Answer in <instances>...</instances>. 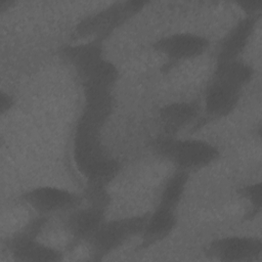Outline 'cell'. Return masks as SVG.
<instances>
[{"instance_id": "1", "label": "cell", "mask_w": 262, "mask_h": 262, "mask_svg": "<svg viewBox=\"0 0 262 262\" xmlns=\"http://www.w3.org/2000/svg\"><path fill=\"white\" fill-rule=\"evenodd\" d=\"M100 130L78 120L74 135V159L88 183L106 186L118 174L120 164L106 154L100 140Z\"/></svg>"}, {"instance_id": "2", "label": "cell", "mask_w": 262, "mask_h": 262, "mask_svg": "<svg viewBox=\"0 0 262 262\" xmlns=\"http://www.w3.org/2000/svg\"><path fill=\"white\" fill-rule=\"evenodd\" d=\"M154 148L162 158L173 163L177 170L190 172L204 168L218 159L217 146L201 139H178L163 135L156 139Z\"/></svg>"}, {"instance_id": "3", "label": "cell", "mask_w": 262, "mask_h": 262, "mask_svg": "<svg viewBox=\"0 0 262 262\" xmlns=\"http://www.w3.org/2000/svg\"><path fill=\"white\" fill-rule=\"evenodd\" d=\"M148 214L105 220L88 241L93 260H101L132 236L141 234Z\"/></svg>"}, {"instance_id": "4", "label": "cell", "mask_w": 262, "mask_h": 262, "mask_svg": "<svg viewBox=\"0 0 262 262\" xmlns=\"http://www.w3.org/2000/svg\"><path fill=\"white\" fill-rule=\"evenodd\" d=\"M147 2L128 1L116 3L99 12L87 16L76 28V34L81 37L95 35V40L102 41L128 17L137 13Z\"/></svg>"}, {"instance_id": "5", "label": "cell", "mask_w": 262, "mask_h": 262, "mask_svg": "<svg viewBox=\"0 0 262 262\" xmlns=\"http://www.w3.org/2000/svg\"><path fill=\"white\" fill-rule=\"evenodd\" d=\"M44 222L45 218L43 217L34 220L26 229L8 241L7 247L15 260L21 262H57L62 260L60 251L36 239Z\"/></svg>"}, {"instance_id": "6", "label": "cell", "mask_w": 262, "mask_h": 262, "mask_svg": "<svg viewBox=\"0 0 262 262\" xmlns=\"http://www.w3.org/2000/svg\"><path fill=\"white\" fill-rule=\"evenodd\" d=\"M262 242L250 236H227L212 241L208 255L221 261H253L260 257Z\"/></svg>"}, {"instance_id": "7", "label": "cell", "mask_w": 262, "mask_h": 262, "mask_svg": "<svg viewBox=\"0 0 262 262\" xmlns=\"http://www.w3.org/2000/svg\"><path fill=\"white\" fill-rule=\"evenodd\" d=\"M21 199L40 214L67 211L77 206L80 196L66 188L38 186L26 191Z\"/></svg>"}, {"instance_id": "8", "label": "cell", "mask_w": 262, "mask_h": 262, "mask_svg": "<svg viewBox=\"0 0 262 262\" xmlns=\"http://www.w3.org/2000/svg\"><path fill=\"white\" fill-rule=\"evenodd\" d=\"M209 41L203 36L191 33H175L157 40L154 48L173 61L184 60L203 54Z\"/></svg>"}, {"instance_id": "9", "label": "cell", "mask_w": 262, "mask_h": 262, "mask_svg": "<svg viewBox=\"0 0 262 262\" xmlns=\"http://www.w3.org/2000/svg\"><path fill=\"white\" fill-rule=\"evenodd\" d=\"M84 107L79 120L102 128L115 106V99L110 89H83Z\"/></svg>"}, {"instance_id": "10", "label": "cell", "mask_w": 262, "mask_h": 262, "mask_svg": "<svg viewBox=\"0 0 262 262\" xmlns=\"http://www.w3.org/2000/svg\"><path fill=\"white\" fill-rule=\"evenodd\" d=\"M105 220V208L88 205L72 212L66 226L76 241L88 242Z\"/></svg>"}, {"instance_id": "11", "label": "cell", "mask_w": 262, "mask_h": 262, "mask_svg": "<svg viewBox=\"0 0 262 262\" xmlns=\"http://www.w3.org/2000/svg\"><path fill=\"white\" fill-rule=\"evenodd\" d=\"M258 15H247L241 19L220 42L217 62L237 59L244 51L257 23Z\"/></svg>"}, {"instance_id": "12", "label": "cell", "mask_w": 262, "mask_h": 262, "mask_svg": "<svg viewBox=\"0 0 262 262\" xmlns=\"http://www.w3.org/2000/svg\"><path fill=\"white\" fill-rule=\"evenodd\" d=\"M241 90L223 82L212 80L205 91V108L213 117L229 115L237 105Z\"/></svg>"}, {"instance_id": "13", "label": "cell", "mask_w": 262, "mask_h": 262, "mask_svg": "<svg viewBox=\"0 0 262 262\" xmlns=\"http://www.w3.org/2000/svg\"><path fill=\"white\" fill-rule=\"evenodd\" d=\"M199 114V105L192 101H176L163 105L159 120L166 135H172L191 123Z\"/></svg>"}, {"instance_id": "14", "label": "cell", "mask_w": 262, "mask_h": 262, "mask_svg": "<svg viewBox=\"0 0 262 262\" xmlns=\"http://www.w3.org/2000/svg\"><path fill=\"white\" fill-rule=\"evenodd\" d=\"M176 223L175 210L158 205L157 209L151 214H148L141 232V247L146 248L167 237L175 228Z\"/></svg>"}, {"instance_id": "15", "label": "cell", "mask_w": 262, "mask_h": 262, "mask_svg": "<svg viewBox=\"0 0 262 262\" xmlns=\"http://www.w3.org/2000/svg\"><path fill=\"white\" fill-rule=\"evenodd\" d=\"M62 57L75 69L78 77L82 76L92 66L103 58L100 40H93L89 43L66 46L61 50Z\"/></svg>"}, {"instance_id": "16", "label": "cell", "mask_w": 262, "mask_h": 262, "mask_svg": "<svg viewBox=\"0 0 262 262\" xmlns=\"http://www.w3.org/2000/svg\"><path fill=\"white\" fill-rule=\"evenodd\" d=\"M118 78L119 71L117 67L104 57L79 77L83 89L110 90L113 89Z\"/></svg>"}, {"instance_id": "17", "label": "cell", "mask_w": 262, "mask_h": 262, "mask_svg": "<svg viewBox=\"0 0 262 262\" xmlns=\"http://www.w3.org/2000/svg\"><path fill=\"white\" fill-rule=\"evenodd\" d=\"M254 75L253 69L238 59L217 62L213 73V80L228 84L238 90L246 86Z\"/></svg>"}, {"instance_id": "18", "label": "cell", "mask_w": 262, "mask_h": 262, "mask_svg": "<svg viewBox=\"0 0 262 262\" xmlns=\"http://www.w3.org/2000/svg\"><path fill=\"white\" fill-rule=\"evenodd\" d=\"M188 182V172L176 170L169 177L162 190L159 206L175 210L180 203Z\"/></svg>"}, {"instance_id": "19", "label": "cell", "mask_w": 262, "mask_h": 262, "mask_svg": "<svg viewBox=\"0 0 262 262\" xmlns=\"http://www.w3.org/2000/svg\"><path fill=\"white\" fill-rule=\"evenodd\" d=\"M104 185L87 183V187L84 193V198L88 201L89 205H94L102 208H106L110 202V195Z\"/></svg>"}, {"instance_id": "20", "label": "cell", "mask_w": 262, "mask_h": 262, "mask_svg": "<svg viewBox=\"0 0 262 262\" xmlns=\"http://www.w3.org/2000/svg\"><path fill=\"white\" fill-rule=\"evenodd\" d=\"M239 193L242 194V196L250 202L252 206V210L250 212L251 216H254V214L260 211L262 202V187L260 182L244 186L243 188H241Z\"/></svg>"}, {"instance_id": "21", "label": "cell", "mask_w": 262, "mask_h": 262, "mask_svg": "<svg viewBox=\"0 0 262 262\" xmlns=\"http://www.w3.org/2000/svg\"><path fill=\"white\" fill-rule=\"evenodd\" d=\"M236 4L242 7L247 15H258V11L262 7L261 0H243L236 2Z\"/></svg>"}, {"instance_id": "22", "label": "cell", "mask_w": 262, "mask_h": 262, "mask_svg": "<svg viewBox=\"0 0 262 262\" xmlns=\"http://www.w3.org/2000/svg\"><path fill=\"white\" fill-rule=\"evenodd\" d=\"M14 104V99L12 96H10L8 93L1 92L0 94V112L1 114H5L8 112Z\"/></svg>"}]
</instances>
